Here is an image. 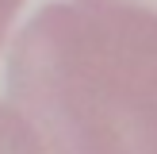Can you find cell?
<instances>
[{
	"label": "cell",
	"instance_id": "cell-2",
	"mask_svg": "<svg viewBox=\"0 0 157 154\" xmlns=\"http://www.w3.org/2000/svg\"><path fill=\"white\" fill-rule=\"evenodd\" d=\"M77 4L92 8V12H107L127 23H138V27L157 35V0H77Z\"/></svg>",
	"mask_w": 157,
	"mask_h": 154
},
{
	"label": "cell",
	"instance_id": "cell-1",
	"mask_svg": "<svg viewBox=\"0 0 157 154\" xmlns=\"http://www.w3.org/2000/svg\"><path fill=\"white\" fill-rule=\"evenodd\" d=\"M12 108L42 154H157V35L84 4H46L8 58Z\"/></svg>",
	"mask_w": 157,
	"mask_h": 154
},
{
	"label": "cell",
	"instance_id": "cell-3",
	"mask_svg": "<svg viewBox=\"0 0 157 154\" xmlns=\"http://www.w3.org/2000/svg\"><path fill=\"white\" fill-rule=\"evenodd\" d=\"M0 154H42V146L23 123V116L8 104H0Z\"/></svg>",
	"mask_w": 157,
	"mask_h": 154
},
{
	"label": "cell",
	"instance_id": "cell-4",
	"mask_svg": "<svg viewBox=\"0 0 157 154\" xmlns=\"http://www.w3.org/2000/svg\"><path fill=\"white\" fill-rule=\"evenodd\" d=\"M19 4H23V0H0V46H4V38H8V27H12Z\"/></svg>",
	"mask_w": 157,
	"mask_h": 154
}]
</instances>
